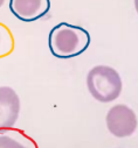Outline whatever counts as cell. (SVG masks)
<instances>
[{"mask_svg":"<svg viewBox=\"0 0 138 148\" xmlns=\"http://www.w3.org/2000/svg\"><path fill=\"white\" fill-rule=\"evenodd\" d=\"M20 98L10 86L0 88V132L11 130L19 119Z\"/></svg>","mask_w":138,"mask_h":148,"instance_id":"cell-4","label":"cell"},{"mask_svg":"<svg viewBox=\"0 0 138 148\" xmlns=\"http://www.w3.org/2000/svg\"><path fill=\"white\" fill-rule=\"evenodd\" d=\"M4 4H5V0H0V7H1Z\"/></svg>","mask_w":138,"mask_h":148,"instance_id":"cell-9","label":"cell"},{"mask_svg":"<svg viewBox=\"0 0 138 148\" xmlns=\"http://www.w3.org/2000/svg\"><path fill=\"white\" fill-rule=\"evenodd\" d=\"M135 7H136V11L138 13V0H135Z\"/></svg>","mask_w":138,"mask_h":148,"instance_id":"cell-8","label":"cell"},{"mask_svg":"<svg viewBox=\"0 0 138 148\" xmlns=\"http://www.w3.org/2000/svg\"><path fill=\"white\" fill-rule=\"evenodd\" d=\"M106 123L110 134L119 139L131 136L138 126V119L135 111L125 104L114 105L108 111Z\"/></svg>","mask_w":138,"mask_h":148,"instance_id":"cell-3","label":"cell"},{"mask_svg":"<svg viewBox=\"0 0 138 148\" xmlns=\"http://www.w3.org/2000/svg\"><path fill=\"white\" fill-rule=\"evenodd\" d=\"M90 45V34L82 27L61 22L52 28L48 47L57 58H73L84 53Z\"/></svg>","mask_w":138,"mask_h":148,"instance_id":"cell-1","label":"cell"},{"mask_svg":"<svg viewBox=\"0 0 138 148\" xmlns=\"http://www.w3.org/2000/svg\"><path fill=\"white\" fill-rule=\"evenodd\" d=\"M89 93L97 101L111 103L122 92V78L119 73L109 65H96L87 75Z\"/></svg>","mask_w":138,"mask_h":148,"instance_id":"cell-2","label":"cell"},{"mask_svg":"<svg viewBox=\"0 0 138 148\" xmlns=\"http://www.w3.org/2000/svg\"><path fill=\"white\" fill-rule=\"evenodd\" d=\"M50 0H10L12 14L23 22H33L49 12Z\"/></svg>","mask_w":138,"mask_h":148,"instance_id":"cell-5","label":"cell"},{"mask_svg":"<svg viewBox=\"0 0 138 148\" xmlns=\"http://www.w3.org/2000/svg\"><path fill=\"white\" fill-rule=\"evenodd\" d=\"M0 148H27L22 142L8 134L0 133Z\"/></svg>","mask_w":138,"mask_h":148,"instance_id":"cell-7","label":"cell"},{"mask_svg":"<svg viewBox=\"0 0 138 148\" xmlns=\"http://www.w3.org/2000/svg\"><path fill=\"white\" fill-rule=\"evenodd\" d=\"M11 48H12L11 35L3 26H0V56L8 53Z\"/></svg>","mask_w":138,"mask_h":148,"instance_id":"cell-6","label":"cell"}]
</instances>
